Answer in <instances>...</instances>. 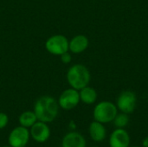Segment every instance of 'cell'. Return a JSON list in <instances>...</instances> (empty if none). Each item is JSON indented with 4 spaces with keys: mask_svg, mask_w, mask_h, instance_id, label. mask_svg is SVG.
Segmentation results:
<instances>
[{
    "mask_svg": "<svg viewBox=\"0 0 148 147\" xmlns=\"http://www.w3.org/2000/svg\"><path fill=\"white\" fill-rule=\"evenodd\" d=\"M34 113L39 121L50 123L56 120L59 113V104L55 98L44 95L37 99L34 106Z\"/></svg>",
    "mask_w": 148,
    "mask_h": 147,
    "instance_id": "6da1fadb",
    "label": "cell"
},
{
    "mask_svg": "<svg viewBox=\"0 0 148 147\" xmlns=\"http://www.w3.org/2000/svg\"><path fill=\"white\" fill-rule=\"evenodd\" d=\"M91 75L87 67L82 64H75L71 66L67 72V81L72 88L81 90L88 86Z\"/></svg>",
    "mask_w": 148,
    "mask_h": 147,
    "instance_id": "7a4b0ae2",
    "label": "cell"
},
{
    "mask_svg": "<svg viewBox=\"0 0 148 147\" xmlns=\"http://www.w3.org/2000/svg\"><path fill=\"white\" fill-rule=\"evenodd\" d=\"M117 113H118V108L116 105L108 101H103L99 102L95 107L93 111L94 120L102 124H108L113 122Z\"/></svg>",
    "mask_w": 148,
    "mask_h": 147,
    "instance_id": "3957f363",
    "label": "cell"
},
{
    "mask_svg": "<svg viewBox=\"0 0 148 147\" xmlns=\"http://www.w3.org/2000/svg\"><path fill=\"white\" fill-rule=\"evenodd\" d=\"M69 42L62 35H55L50 36L45 42V48L52 55H61L69 51Z\"/></svg>",
    "mask_w": 148,
    "mask_h": 147,
    "instance_id": "277c9868",
    "label": "cell"
},
{
    "mask_svg": "<svg viewBox=\"0 0 148 147\" xmlns=\"http://www.w3.org/2000/svg\"><path fill=\"white\" fill-rule=\"evenodd\" d=\"M136 103H137L136 94L133 91L126 90L121 92L118 96L116 101V107L118 108V111L130 114L135 110Z\"/></svg>",
    "mask_w": 148,
    "mask_h": 147,
    "instance_id": "5b68a950",
    "label": "cell"
},
{
    "mask_svg": "<svg viewBox=\"0 0 148 147\" xmlns=\"http://www.w3.org/2000/svg\"><path fill=\"white\" fill-rule=\"evenodd\" d=\"M80 101L79 91L72 88L64 90L58 99L59 107L67 111L72 110L76 107Z\"/></svg>",
    "mask_w": 148,
    "mask_h": 147,
    "instance_id": "8992f818",
    "label": "cell"
},
{
    "mask_svg": "<svg viewBox=\"0 0 148 147\" xmlns=\"http://www.w3.org/2000/svg\"><path fill=\"white\" fill-rule=\"evenodd\" d=\"M30 138L29 131L28 128L22 126L15 127L9 134L8 142L12 147L26 146Z\"/></svg>",
    "mask_w": 148,
    "mask_h": 147,
    "instance_id": "52a82bcc",
    "label": "cell"
},
{
    "mask_svg": "<svg viewBox=\"0 0 148 147\" xmlns=\"http://www.w3.org/2000/svg\"><path fill=\"white\" fill-rule=\"evenodd\" d=\"M110 147H129L131 139L128 132L124 128L114 129L108 139Z\"/></svg>",
    "mask_w": 148,
    "mask_h": 147,
    "instance_id": "ba28073f",
    "label": "cell"
},
{
    "mask_svg": "<svg viewBox=\"0 0 148 147\" xmlns=\"http://www.w3.org/2000/svg\"><path fill=\"white\" fill-rule=\"evenodd\" d=\"M30 137L37 143H44L50 137V129L47 123L37 120L29 129Z\"/></svg>",
    "mask_w": 148,
    "mask_h": 147,
    "instance_id": "9c48e42d",
    "label": "cell"
},
{
    "mask_svg": "<svg viewBox=\"0 0 148 147\" xmlns=\"http://www.w3.org/2000/svg\"><path fill=\"white\" fill-rule=\"evenodd\" d=\"M62 147H87V142L80 133L70 132L63 137Z\"/></svg>",
    "mask_w": 148,
    "mask_h": 147,
    "instance_id": "30bf717a",
    "label": "cell"
},
{
    "mask_svg": "<svg viewBox=\"0 0 148 147\" xmlns=\"http://www.w3.org/2000/svg\"><path fill=\"white\" fill-rule=\"evenodd\" d=\"M88 133L92 140L95 142H102L107 138V130L104 124L94 120L88 127Z\"/></svg>",
    "mask_w": 148,
    "mask_h": 147,
    "instance_id": "8fae6325",
    "label": "cell"
},
{
    "mask_svg": "<svg viewBox=\"0 0 148 147\" xmlns=\"http://www.w3.org/2000/svg\"><path fill=\"white\" fill-rule=\"evenodd\" d=\"M88 43H89V42L86 36L77 35L70 40L69 50H70L74 54L82 53L88 47Z\"/></svg>",
    "mask_w": 148,
    "mask_h": 147,
    "instance_id": "7c38bea8",
    "label": "cell"
},
{
    "mask_svg": "<svg viewBox=\"0 0 148 147\" xmlns=\"http://www.w3.org/2000/svg\"><path fill=\"white\" fill-rule=\"evenodd\" d=\"M80 94V101L87 105L94 104L97 100V93L95 88L91 87H85L79 90Z\"/></svg>",
    "mask_w": 148,
    "mask_h": 147,
    "instance_id": "4fadbf2b",
    "label": "cell"
},
{
    "mask_svg": "<svg viewBox=\"0 0 148 147\" xmlns=\"http://www.w3.org/2000/svg\"><path fill=\"white\" fill-rule=\"evenodd\" d=\"M37 120H38L34 111H25L23 113H21V115L18 118V122L20 126L26 128H30Z\"/></svg>",
    "mask_w": 148,
    "mask_h": 147,
    "instance_id": "5bb4252c",
    "label": "cell"
},
{
    "mask_svg": "<svg viewBox=\"0 0 148 147\" xmlns=\"http://www.w3.org/2000/svg\"><path fill=\"white\" fill-rule=\"evenodd\" d=\"M129 120V114L121 112L120 113H117L113 120V123L116 128H125L128 125Z\"/></svg>",
    "mask_w": 148,
    "mask_h": 147,
    "instance_id": "9a60e30c",
    "label": "cell"
},
{
    "mask_svg": "<svg viewBox=\"0 0 148 147\" xmlns=\"http://www.w3.org/2000/svg\"><path fill=\"white\" fill-rule=\"evenodd\" d=\"M9 122L8 115L4 113H0V130L3 129Z\"/></svg>",
    "mask_w": 148,
    "mask_h": 147,
    "instance_id": "2e32d148",
    "label": "cell"
},
{
    "mask_svg": "<svg viewBox=\"0 0 148 147\" xmlns=\"http://www.w3.org/2000/svg\"><path fill=\"white\" fill-rule=\"evenodd\" d=\"M71 60H72V58H71V55H70L69 53L65 52V53H63L62 55H61V61H62L63 63L68 64V63H69V62H71Z\"/></svg>",
    "mask_w": 148,
    "mask_h": 147,
    "instance_id": "e0dca14e",
    "label": "cell"
},
{
    "mask_svg": "<svg viewBox=\"0 0 148 147\" xmlns=\"http://www.w3.org/2000/svg\"><path fill=\"white\" fill-rule=\"evenodd\" d=\"M141 146L142 147H148V137H146L143 139L141 142Z\"/></svg>",
    "mask_w": 148,
    "mask_h": 147,
    "instance_id": "ac0fdd59",
    "label": "cell"
},
{
    "mask_svg": "<svg viewBox=\"0 0 148 147\" xmlns=\"http://www.w3.org/2000/svg\"><path fill=\"white\" fill-rule=\"evenodd\" d=\"M129 147H142V146H129Z\"/></svg>",
    "mask_w": 148,
    "mask_h": 147,
    "instance_id": "d6986e66",
    "label": "cell"
},
{
    "mask_svg": "<svg viewBox=\"0 0 148 147\" xmlns=\"http://www.w3.org/2000/svg\"><path fill=\"white\" fill-rule=\"evenodd\" d=\"M3 147H12V146H10L9 145V146H3Z\"/></svg>",
    "mask_w": 148,
    "mask_h": 147,
    "instance_id": "ffe728a7",
    "label": "cell"
},
{
    "mask_svg": "<svg viewBox=\"0 0 148 147\" xmlns=\"http://www.w3.org/2000/svg\"><path fill=\"white\" fill-rule=\"evenodd\" d=\"M93 147H99V146H93Z\"/></svg>",
    "mask_w": 148,
    "mask_h": 147,
    "instance_id": "44dd1931",
    "label": "cell"
},
{
    "mask_svg": "<svg viewBox=\"0 0 148 147\" xmlns=\"http://www.w3.org/2000/svg\"><path fill=\"white\" fill-rule=\"evenodd\" d=\"M23 147H26V146H23Z\"/></svg>",
    "mask_w": 148,
    "mask_h": 147,
    "instance_id": "7402d4cb",
    "label": "cell"
}]
</instances>
